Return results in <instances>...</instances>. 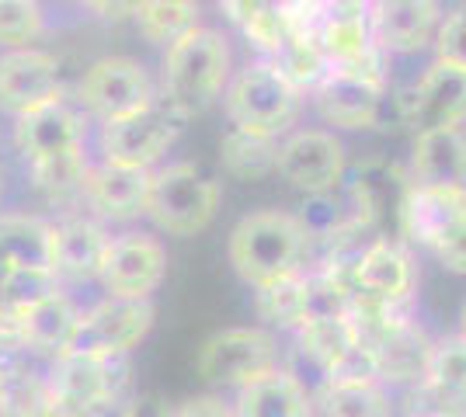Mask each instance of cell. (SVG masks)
Instances as JSON below:
<instances>
[{
	"instance_id": "34",
	"label": "cell",
	"mask_w": 466,
	"mask_h": 417,
	"mask_svg": "<svg viewBox=\"0 0 466 417\" xmlns=\"http://www.w3.org/2000/svg\"><path fill=\"white\" fill-rule=\"evenodd\" d=\"M425 254H431V258L439 261L442 272L466 275V205L456 209V213L442 223V230L428 240Z\"/></svg>"
},
{
	"instance_id": "12",
	"label": "cell",
	"mask_w": 466,
	"mask_h": 417,
	"mask_svg": "<svg viewBox=\"0 0 466 417\" xmlns=\"http://www.w3.org/2000/svg\"><path fill=\"white\" fill-rule=\"evenodd\" d=\"M87 133H91V119L80 112L77 101L56 98L15 119L11 139H15L21 164L35 167V164L70 157V154H84L87 150Z\"/></svg>"
},
{
	"instance_id": "26",
	"label": "cell",
	"mask_w": 466,
	"mask_h": 417,
	"mask_svg": "<svg viewBox=\"0 0 466 417\" xmlns=\"http://www.w3.org/2000/svg\"><path fill=\"white\" fill-rule=\"evenodd\" d=\"M15 268H53V219L0 213V278Z\"/></svg>"
},
{
	"instance_id": "29",
	"label": "cell",
	"mask_w": 466,
	"mask_h": 417,
	"mask_svg": "<svg viewBox=\"0 0 466 417\" xmlns=\"http://www.w3.org/2000/svg\"><path fill=\"white\" fill-rule=\"evenodd\" d=\"M275 160H279V139L244 133V129H227L219 136V167L223 174L237 181H261L275 174Z\"/></svg>"
},
{
	"instance_id": "4",
	"label": "cell",
	"mask_w": 466,
	"mask_h": 417,
	"mask_svg": "<svg viewBox=\"0 0 466 417\" xmlns=\"http://www.w3.org/2000/svg\"><path fill=\"white\" fill-rule=\"evenodd\" d=\"M219 101H223V115L233 129L282 139L286 133H292V125L303 115L307 94L296 91L268 60H254L233 70Z\"/></svg>"
},
{
	"instance_id": "17",
	"label": "cell",
	"mask_w": 466,
	"mask_h": 417,
	"mask_svg": "<svg viewBox=\"0 0 466 417\" xmlns=\"http://www.w3.org/2000/svg\"><path fill=\"white\" fill-rule=\"evenodd\" d=\"M408 414L421 417H466V338L435 341L428 372L408 390Z\"/></svg>"
},
{
	"instance_id": "40",
	"label": "cell",
	"mask_w": 466,
	"mask_h": 417,
	"mask_svg": "<svg viewBox=\"0 0 466 417\" xmlns=\"http://www.w3.org/2000/svg\"><path fill=\"white\" fill-rule=\"evenodd\" d=\"M4 188H7V184H4V167H0V202H4Z\"/></svg>"
},
{
	"instance_id": "30",
	"label": "cell",
	"mask_w": 466,
	"mask_h": 417,
	"mask_svg": "<svg viewBox=\"0 0 466 417\" xmlns=\"http://www.w3.org/2000/svg\"><path fill=\"white\" fill-rule=\"evenodd\" d=\"M254 310H258V320H265L268 331L296 334L307 320V272H296L272 285L254 289Z\"/></svg>"
},
{
	"instance_id": "13",
	"label": "cell",
	"mask_w": 466,
	"mask_h": 417,
	"mask_svg": "<svg viewBox=\"0 0 466 417\" xmlns=\"http://www.w3.org/2000/svg\"><path fill=\"white\" fill-rule=\"evenodd\" d=\"M56 98H66L59 56L46 53L39 45L0 53V112L4 115L21 119Z\"/></svg>"
},
{
	"instance_id": "8",
	"label": "cell",
	"mask_w": 466,
	"mask_h": 417,
	"mask_svg": "<svg viewBox=\"0 0 466 417\" xmlns=\"http://www.w3.org/2000/svg\"><path fill=\"white\" fill-rule=\"evenodd\" d=\"M185 115H177L167 101L157 98L150 108L118 122L97 125V160L122 164V167H143L157 171L160 160L175 150V143L185 133Z\"/></svg>"
},
{
	"instance_id": "2",
	"label": "cell",
	"mask_w": 466,
	"mask_h": 417,
	"mask_svg": "<svg viewBox=\"0 0 466 417\" xmlns=\"http://www.w3.org/2000/svg\"><path fill=\"white\" fill-rule=\"evenodd\" d=\"M310 237L296 213L286 209H258L248 213L230 230L227 258L233 272L251 289L272 285L279 278H289L307 268Z\"/></svg>"
},
{
	"instance_id": "16",
	"label": "cell",
	"mask_w": 466,
	"mask_h": 417,
	"mask_svg": "<svg viewBox=\"0 0 466 417\" xmlns=\"http://www.w3.org/2000/svg\"><path fill=\"white\" fill-rule=\"evenodd\" d=\"M150 181H154V171L91 160L84 188H80V205H84V213L101 219L105 226L108 223H133V219L147 216Z\"/></svg>"
},
{
	"instance_id": "20",
	"label": "cell",
	"mask_w": 466,
	"mask_h": 417,
	"mask_svg": "<svg viewBox=\"0 0 466 417\" xmlns=\"http://www.w3.org/2000/svg\"><path fill=\"white\" fill-rule=\"evenodd\" d=\"M108 243H112L108 226L84 209L53 219V272L56 278L63 285L97 282Z\"/></svg>"
},
{
	"instance_id": "35",
	"label": "cell",
	"mask_w": 466,
	"mask_h": 417,
	"mask_svg": "<svg viewBox=\"0 0 466 417\" xmlns=\"http://www.w3.org/2000/svg\"><path fill=\"white\" fill-rule=\"evenodd\" d=\"M431 49H435V60L452 63V66H463L466 70V0L452 4L446 15H442Z\"/></svg>"
},
{
	"instance_id": "7",
	"label": "cell",
	"mask_w": 466,
	"mask_h": 417,
	"mask_svg": "<svg viewBox=\"0 0 466 417\" xmlns=\"http://www.w3.org/2000/svg\"><path fill=\"white\" fill-rule=\"evenodd\" d=\"M157 98H160L157 77L147 63L133 56H101L80 74L74 87L77 108L97 125L137 115L143 108H150Z\"/></svg>"
},
{
	"instance_id": "3",
	"label": "cell",
	"mask_w": 466,
	"mask_h": 417,
	"mask_svg": "<svg viewBox=\"0 0 466 417\" xmlns=\"http://www.w3.org/2000/svg\"><path fill=\"white\" fill-rule=\"evenodd\" d=\"M387 60V53L372 42L370 49L355 53L349 60L328 63L324 80L310 91L317 115L334 129H345V133L376 129L390 87Z\"/></svg>"
},
{
	"instance_id": "18",
	"label": "cell",
	"mask_w": 466,
	"mask_h": 417,
	"mask_svg": "<svg viewBox=\"0 0 466 417\" xmlns=\"http://www.w3.org/2000/svg\"><path fill=\"white\" fill-rule=\"evenodd\" d=\"M351 293L387 303H414L418 289V272L410 258L408 243L397 237H372L351 261Z\"/></svg>"
},
{
	"instance_id": "25",
	"label": "cell",
	"mask_w": 466,
	"mask_h": 417,
	"mask_svg": "<svg viewBox=\"0 0 466 417\" xmlns=\"http://www.w3.org/2000/svg\"><path fill=\"white\" fill-rule=\"evenodd\" d=\"M237 417H313V397L286 365L237 390Z\"/></svg>"
},
{
	"instance_id": "39",
	"label": "cell",
	"mask_w": 466,
	"mask_h": 417,
	"mask_svg": "<svg viewBox=\"0 0 466 417\" xmlns=\"http://www.w3.org/2000/svg\"><path fill=\"white\" fill-rule=\"evenodd\" d=\"M460 334L466 338V299H463V310H460Z\"/></svg>"
},
{
	"instance_id": "28",
	"label": "cell",
	"mask_w": 466,
	"mask_h": 417,
	"mask_svg": "<svg viewBox=\"0 0 466 417\" xmlns=\"http://www.w3.org/2000/svg\"><path fill=\"white\" fill-rule=\"evenodd\" d=\"M129 25L143 42L167 49L202 25V0H139Z\"/></svg>"
},
{
	"instance_id": "31",
	"label": "cell",
	"mask_w": 466,
	"mask_h": 417,
	"mask_svg": "<svg viewBox=\"0 0 466 417\" xmlns=\"http://www.w3.org/2000/svg\"><path fill=\"white\" fill-rule=\"evenodd\" d=\"M268 63L303 94H310L328 74V56H324V49L317 45L310 32H289L286 42L268 56Z\"/></svg>"
},
{
	"instance_id": "41",
	"label": "cell",
	"mask_w": 466,
	"mask_h": 417,
	"mask_svg": "<svg viewBox=\"0 0 466 417\" xmlns=\"http://www.w3.org/2000/svg\"><path fill=\"white\" fill-rule=\"evenodd\" d=\"M408 417H421V414H408Z\"/></svg>"
},
{
	"instance_id": "14",
	"label": "cell",
	"mask_w": 466,
	"mask_h": 417,
	"mask_svg": "<svg viewBox=\"0 0 466 417\" xmlns=\"http://www.w3.org/2000/svg\"><path fill=\"white\" fill-rule=\"evenodd\" d=\"M164 275H167V247L160 243V237L143 230H126L108 243L97 282L105 296L150 299L160 289Z\"/></svg>"
},
{
	"instance_id": "38",
	"label": "cell",
	"mask_w": 466,
	"mask_h": 417,
	"mask_svg": "<svg viewBox=\"0 0 466 417\" xmlns=\"http://www.w3.org/2000/svg\"><path fill=\"white\" fill-rule=\"evenodd\" d=\"M171 407L160 393H137L116 411V417H171Z\"/></svg>"
},
{
	"instance_id": "33",
	"label": "cell",
	"mask_w": 466,
	"mask_h": 417,
	"mask_svg": "<svg viewBox=\"0 0 466 417\" xmlns=\"http://www.w3.org/2000/svg\"><path fill=\"white\" fill-rule=\"evenodd\" d=\"M63 289V282L56 278L53 268H15L0 278V310L4 313H21L32 303L46 299L49 293Z\"/></svg>"
},
{
	"instance_id": "19",
	"label": "cell",
	"mask_w": 466,
	"mask_h": 417,
	"mask_svg": "<svg viewBox=\"0 0 466 417\" xmlns=\"http://www.w3.org/2000/svg\"><path fill=\"white\" fill-rule=\"evenodd\" d=\"M442 15V0H370L372 42L387 56L425 53L435 42Z\"/></svg>"
},
{
	"instance_id": "6",
	"label": "cell",
	"mask_w": 466,
	"mask_h": 417,
	"mask_svg": "<svg viewBox=\"0 0 466 417\" xmlns=\"http://www.w3.org/2000/svg\"><path fill=\"white\" fill-rule=\"evenodd\" d=\"M223 205V184L202 164L175 160L154 171L147 219L167 237L188 240L213 226L216 213Z\"/></svg>"
},
{
	"instance_id": "36",
	"label": "cell",
	"mask_w": 466,
	"mask_h": 417,
	"mask_svg": "<svg viewBox=\"0 0 466 417\" xmlns=\"http://www.w3.org/2000/svg\"><path fill=\"white\" fill-rule=\"evenodd\" d=\"M171 417H237V407H233V400L219 397V393H202V397L175 403Z\"/></svg>"
},
{
	"instance_id": "10",
	"label": "cell",
	"mask_w": 466,
	"mask_h": 417,
	"mask_svg": "<svg viewBox=\"0 0 466 417\" xmlns=\"http://www.w3.org/2000/svg\"><path fill=\"white\" fill-rule=\"evenodd\" d=\"M154 320L157 310L150 299L105 296L77 313V327H74L66 352L122 358L147 341V334L154 331Z\"/></svg>"
},
{
	"instance_id": "11",
	"label": "cell",
	"mask_w": 466,
	"mask_h": 417,
	"mask_svg": "<svg viewBox=\"0 0 466 417\" xmlns=\"http://www.w3.org/2000/svg\"><path fill=\"white\" fill-rule=\"evenodd\" d=\"M275 174L303 195L330 192L349 174L345 143L334 136V129H292L279 139Z\"/></svg>"
},
{
	"instance_id": "22",
	"label": "cell",
	"mask_w": 466,
	"mask_h": 417,
	"mask_svg": "<svg viewBox=\"0 0 466 417\" xmlns=\"http://www.w3.org/2000/svg\"><path fill=\"white\" fill-rule=\"evenodd\" d=\"M408 178L414 188L466 192V129H421V133H414Z\"/></svg>"
},
{
	"instance_id": "9",
	"label": "cell",
	"mask_w": 466,
	"mask_h": 417,
	"mask_svg": "<svg viewBox=\"0 0 466 417\" xmlns=\"http://www.w3.org/2000/svg\"><path fill=\"white\" fill-rule=\"evenodd\" d=\"M282 365V348L268 327H227L198 348L195 369L209 386L244 390L254 379Z\"/></svg>"
},
{
	"instance_id": "27",
	"label": "cell",
	"mask_w": 466,
	"mask_h": 417,
	"mask_svg": "<svg viewBox=\"0 0 466 417\" xmlns=\"http://www.w3.org/2000/svg\"><path fill=\"white\" fill-rule=\"evenodd\" d=\"M313 417H393V397L383 382L328 379L313 393Z\"/></svg>"
},
{
	"instance_id": "24",
	"label": "cell",
	"mask_w": 466,
	"mask_h": 417,
	"mask_svg": "<svg viewBox=\"0 0 466 417\" xmlns=\"http://www.w3.org/2000/svg\"><path fill=\"white\" fill-rule=\"evenodd\" d=\"M435 341L428 338V331L418 320L400 323L393 334L372 344L376 352V369H380V382L387 390H404L408 393L414 382H421L428 372V358H431Z\"/></svg>"
},
{
	"instance_id": "37",
	"label": "cell",
	"mask_w": 466,
	"mask_h": 417,
	"mask_svg": "<svg viewBox=\"0 0 466 417\" xmlns=\"http://www.w3.org/2000/svg\"><path fill=\"white\" fill-rule=\"evenodd\" d=\"M80 15L101 21V25H122L133 18L139 0H70Z\"/></svg>"
},
{
	"instance_id": "21",
	"label": "cell",
	"mask_w": 466,
	"mask_h": 417,
	"mask_svg": "<svg viewBox=\"0 0 466 417\" xmlns=\"http://www.w3.org/2000/svg\"><path fill=\"white\" fill-rule=\"evenodd\" d=\"M410 129H466V70L431 60L421 77L408 87Z\"/></svg>"
},
{
	"instance_id": "23",
	"label": "cell",
	"mask_w": 466,
	"mask_h": 417,
	"mask_svg": "<svg viewBox=\"0 0 466 417\" xmlns=\"http://www.w3.org/2000/svg\"><path fill=\"white\" fill-rule=\"evenodd\" d=\"M0 417H53L49 372L25 352L0 348Z\"/></svg>"
},
{
	"instance_id": "15",
	"label": "cell",
	"mask_w": 466,
	"mask_h": 417,
	"mask_svg": "<svg viewBox=\"0 0 466 417\" xmlns=\"http://www.w3.org/2000/svg\"><path fill=\"white\" fill-rule=\"evenodd\" d=\"M345 188L372 237H390L387 230L393 226V237L400 240V213L410 192L408 167L383 157L362 160L351 174H345Z\"/></svg>"
},
{
	"instance_id": "1",
	"label": "cell",
	"mask_w": 466,
	"mask_h": 417,
	"mask_svg": "<svg viewBox=\"0 0 466 417\" xmlns=\"http://www.w3.org/2000/svg\"><path fill=\"white\" fill-rule=\"evenodd\" d=\"M233 77V49L219 28L198 25L185 39L164 49L157 91L177 115L192 119L223 98Z\"/></svg>"
},
{
	"instance_id": "5",
	"label": "cell",
	"mask_w": 466,
	"mask_h": 417,
	"mask_svg": "<svg viewBox=\"0 0 466 417\" xmlns=\"http://www.w3.org/2000/svg\"><path fill=\"white\" fill-rule=\"evenodd\" d=\"M53 417H116L129 400V358L59 352L49 362Z\"/></svg>"
},
{
	"instance_id": "32",
	"label": "cell",
	"mask_w": 466,
	"mask_h": 417,
	"mask_svg": "<svg viewBox=\"0 0 466 417\" xmlns=\"http://www.w3.org/2000/svg\"><path fill=\"white\" fill-rule=\"evenodd\" d=\"M46 28L49 21L42 0H0V53L35 45Z\"/></svg>"
}]
</instances>
